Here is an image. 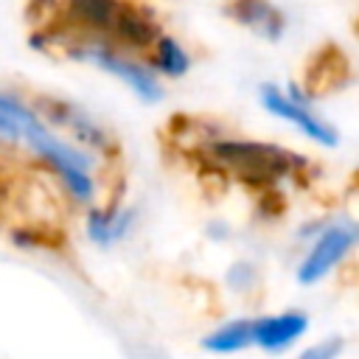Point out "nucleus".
I'll use <instances>...</instances> for the list:
<instances>
[{
	"label": "nucleus",
	"instance_id": "4",
	"mask_svg": "<svg viewBox=\"0 0 359 359\" xmlns=\"http://www.w3.org/2000/svg\"><path fill=\"white\" fill-rule=\"evenodd\" d=\"M359 247V222L351 216H328L323 230L309 241V250L294 266L300 286H317Z\"/></svg>",
	"mask_w": 359,
	"mask_h": 359
},
{
	"label": "nucleus",
	"instance_id": "11",
	"mask_svg": "<svg viewBox=\"0 0 359 359\" xmlns=\"http://www.w3.org/2000/svg\"><path fill=\"white\" fill-rule=\"evenodd\" d=\"M163 34V25L157 20V14L149 6H135L129 3L109 36L112 45H118L121 50H129L135 56H146L151 50V45L157 42V36Z\"/></svg>",
	"mask_w": 359,
	"mask_h": 359
},
{
	"label": "nucleus",
	"instance_id": "8",
	"mask_svg": "<svg viewBox=\"0 0 359 359\" xmlns=\"http://www.w3.org/2000/svg\"><path fill=\"white\" fill-rule=\"evenodd\" d=\"M224 14L236 25L247 28L250 34H255L269 45H278L289 28V20L275 0H227Z\"/></svg>",
	"mask_w": 359,
	"mask_h": 359
},
{
	"label": "nucleus",
	"instance_id": "15",
	"mask_svg": "<svg viewBox=\"0 0 359 359\" xmlns=\"http://www.w3.org/2000/svg\"><path fill=\"white\" fill-rule=\"evenodd\" d=\"M255 280H258V272H255V266H252L250 261H236V264L227 269V283H230L236 292L252 289Z\"/></svg>",
	"mask_w": 359,
	"mask_h": 359
},
{
	"label": "nucleus",
	"instance_id": "6",
	"mask_svg": "<svg viewBox=\"0 0 359 359\" xmlns=\"http://www.w3.org/2000/svg\"><path fill=\"white\" fill-rule=\"evenodd\" d=\"M53 126L42 118L34 101L20 95L17 90L0 87V143L8 149H31L50 132Z\"/></svg>",
	"mask_w": 359,
	"mask_h": 359
},
{
	"label": "nucleus",
	"instance_id": "9",
	"mask_svg": "<svg viewBox=\"0 0 359 359\" xmlns=\"http://www.w3.org/2000/svg\"><path fill=\"white\" fill-rule=\"evenodd\" d=\"M306 331H309L306 311L289 309V311L261 314V317H252V348L264 353H283L297 339H303Z\"/></svg>",
	"mask_w": 359,
	"mask_h": 359
},
{
	"label": "nucleus",
	"instance_id": "1",
	"mask_svg": "<svg viewBox=\"0 0 359 359\" xmlns=\"http://www.w3.org/2000/svg\"><path fill=\"white\" fill-rule=\"evenodd\" d=\"M199 154L208 165L230 171L255 188L275 185L286 177H300L311 168V157L303 151L238 135H205Z\"/></svg>",
	"mask_w": 359,
	"mask_h": 359
},
{
	"label": "nucleus",
	"instance_id": "5",
	"mask_svg": "<svg viewBox=\"0 0 359 359\" xmlns=\"http://www.w3.org/2000/svg\"><path fill=\"white\" fill-rule=\"evenodd\" d=\"M34 104L42 112V118L56 132L70 137L76 146L93 151L101 160H112L118 154L115 135L93 112H87L84 107H79L73 101H65V98H53V95H39V98H34Z\"/></svg>",
	"mask_w": 359,
	"mask_h": 359
},
{
	"label": "nucleus",
	"instance_id": "13",
	"mask_svg": "<svg viewBox=\"0 0 359 359\" xmlns=\"http://www.w3.org/2000/svg\"><path fill=\"white\" fill-rule=\"evenodd\" d=\"M202 351L213 356H233L252 348V317H233L202 337Z\"/></svg>",
	"mask_w": 359,
	"mask_h": 359
},
{
	"label": "nucleus",
	"instance_id": "7",
	"mask_svg": "<svg viewBox=\"0 0 359 359\" xmlns=\"http://www.w3.org/2000/svg\"><path fill=\"white\" fill-rule=\"evenodd\" d=\"M140 213L135 205H123V202H101L90 210H84V236L90 244L109 250L121 241H126L135 230H137Z\"/></svg>",
	"mask_w": 359,
	"mask_h": 359
},
{
	"label": "nucleus",
	"instance_id": "3",
	"mask_svg": "<svg viewBox=\"0 0 359 359\" xmlns=\"http://www.w3.org/2000/svg\"><path fill=\"white\" fill-rule=\"evenodd\" d=\"M258 104L264 107L266 115L292 126L303 140H309L320 149L339 146V129L323 112H317L314 98L303 90V84L264 81V84H258Z\"/></svg>",
	"mask_w": 359,
	"mask_h": 359
},
{
	"label": "nucleus",
	"instance_id": "10",
	"mask_svg": "<svg viewBox=\"0 0 359 359\" xmlns=\"http://www.w3.org/2000/svg\"><path fill=\"white\" fill-rule=\"evenodd\" d=\"M129 0H62V14L79 36L109 39Z\"/></svg>",
	"mask_w": 359,
	"mask_h": 359
},
{
	"label": "nucleus",
	"instance_id": "14",
	"mask_svg": "<svg viewBox=\"0 0 359 359\" xmlns=\"http://www.w3.org/2000/svg\"><path fill=\"white\" fill-rule=\"evenodd\" d=\"M342 351H345V339L342 337H325V339H317V342L306 345L292 359H339Z\"/></svg>",
	"mask_w": 359,
	"mask_h": 359
},
{
	"label": "nucleus",
	"instance_id": "12",
	"mask_svg": "<svg viewBox=\"0 0 359 359\" xmlns=\"http://www.w3.org/2000/svg\"><path fill=\"white\" fill-rule=\"evenodd\" d=\"M146 62L151 65V70L163 79V81H177V79H185L194 67V56L188 50V45L171 34V31H163L157 36V42L151 45V50L146 53Z\"/></svg>",
	"mask_w": 359,
	"mask_h": 359
},
{
	"label": "nucleus",
	"instance_id": "2",
	"mask_svg": "<svg viewBox=\"0 0 359 359\" xmlns=\"http://www.w3.org/2000/svg\"><path fill=\"white\" fill-rule=\"evenodd\" d=\"M59 48L67 59L90 65V67L112 76L143 104H160L165 98V81L151 70L146 56H135L129 50H121L109 39L79 36V34H73L70 39H62Z\"/></svg>",
	"mask_w": 359,
	"mask_h": 359
},
{
	"label": "nucleus",
	"instance_id": "16",
	"mask_svg": "<svg viewBox=\"0 0 359 359\" xmlns=\"http://www.w3.org/2000/svg\"><path fill=\"white\" fill-rule=\"evenodd\" d=\"M224 233H227V230H224V222H213V224L208 227V236H210V238H224Z\"/></svg>",
	"mask_w": 359,
	"mask_h": 359
}]
</instances>
